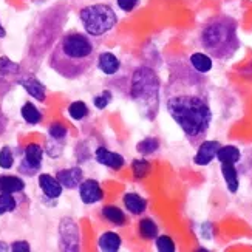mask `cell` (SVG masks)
<instances>
[{
  "label": "cell",
  "instance_id": "6da1fadb",
  "mask_svg": "<svg viewBox=\"0 0 252 252\" xmlns=\"http://www.w3.org/2000/svg\"><path fill=\"white\" fill-rule=\"evenodd\" d=\"M203 76L192 65L181 63L178 68H172L167 85V112L195 147L204 141L212 123L209 94Z\"/></svg>",
  "mask_w": 252,
  "mask_h": 252
},
{
  "label": "cell",
  "instance_id": "7a4b0ae2",
  "mask_svg": "<svg viewBox=\"0 0 252 252\" xmlns=\"http://www.w3.org/2000/svg\"><path fill=\"white\" fill-rule=\"evenodd\" d=\"M97 62L96 45L90 36L67 32L54 45L50 54V67L65 79H78L87 74Z\"/></svg>",
  "mask_w": 252,
  "mask_h": 252
},
{
  "label": "cell",
  "instance_id": "3957f363",
  "mask_svg": "<svg viewBox=\"0 0 252 252\" xmlns=\"http://www.w3.org/2000/svg\"><path fill=\"white\" fill-rule=\"evenodd\" d=\"M200 43L212 59L224 62L234 58L240 48L235 19L220 14L207 20L200 32Z\"/></svg>",
  "mask_w": 252,
  "mask_h": 252
},
{
  "label": "cell",
  "instance_id": "277c9868",
  "mask_svg": "<svg viewBox=\"0 0 252 252\" xmlns=\"http://www.w3.org/2000/svg\"><path fill=\"white\" fill-rule=\"evenodd\" d=\"M130 96L138 105L141 115L152 119L159 108V78L150 67H139L131 76Z\"/></svg>",
  "mask_w": 252,
  "mask_h": 252
},
{
  "label": "cell",
  "instance_id": "5b68a950",
  "mask_svg": "<svg viewBox=\"0 0 252 252\" xmlns=\"http://www.w3.org/2000/svg\"><path fill=\"white\" fill-rule=\"evenodd\" d=\"M79 19L82 22V27L85 32L92 37H99L107 34L116 27L118 17L112 6L104 3L90 5L81 9Z\"/></svg>",
  "mask_w": 252,
  "mask_h": 252
},
{
  "label": "cell",
  "instance_id": "8992f818",
  "mask_svg": "<svg viewBox=\"0 0 252 252\" xmlns=\"http://www.w3.org/2000/svg\"><path fill=\"white\" fill-rule=\"evenodd\" d=\"M59 246L61 251L74 252L81 249L79 227L73 218L63 217L59 224Z\"/></svg>",
  "mask_w": 252,
  "mask_h": 252
},
{
  "label": "cell",
  "instance_id": "52a82bcc",
  "mask_svg": "<svg viewBox=\"0 0 252 252\" xmlns=\"http://www.w3.org/2000/svg\"><path fill=\"white\" fill-rule=\"evenodd\" d=\"M42 159H43V149L39 144H28L25 149V157L22 159L19 172L32 177L36 175L42 167Z\"/></svg>",
  "mask_w": 252,
  "mask_h": 252
},
{
  "label": "cell",
  "instance_id": "ba28073f",
  "mask_svg": "<svg viewBox=\"0 0 252 252\" xmlns=\"http://www.w3.org/2000/svg\"><path fill=\"white\" fill-rule=\"evenodd\" d=\"M79 196L84 204H94L104 198V192L96 180H85L79 186Z\"/></svg>",
  "mask_w": 252,
  "mask_h": 252
},
{
  "label": "cell",
  "instance_id": "9c48e42d",
  "mask_svg": "<svg viewBox=\"0 0 252 252\" xmlns=\"http://www.w3.org/2000/svg\"><path fill=\"white\" fill-rule=\"evenodd\" d=\"M220 147L221 144L218 141H203L198 146V150H196L193 162L196 166H207V164H211V161L217 158V152Z\"/></svg>",
  "mask_w": 252,
  "mask_h": 252
},
{
  "label": "cell",
  "instance_id": "30bf717a",
  "mask_svg": "<svg viewBox=\"0 0 252 252\" xmlns=\"http://www.w3.org/2000/svg\"><path fill=\"white\" fill-rule=\"evenodd\" d=\"M94 158L97 162L102 164V166H105L108 169H113V170H119L124 166V157L123 155L108 150L107 147H102V146L96 149Z\"/></svg>",
  "mask_w": 252,
  "mask_h": 252
},
{
  "label": "cell",
  "instance_id": "8fae6325",
  "mask_svg": "<svg viewBox=\"0 0 252 252\" xmlns=\"http://www.w3.org/2000/svg\"><path fill=\"white\" fill-rule=\"evenodd\" d=\"M39 188L42 189L43 195L50 200H58L62 195L63 186L58 181V178L51 177L48 173H40L39 175Z\"/></svg>",
  "mask_w": 252,
  "mask_h": 252
},
{
  "label": "cell",
  "instance_id": "7c38bea8",
  "mask_svg": "<svg viewBox=\"0 0 252 252\" xmlns=\"http://www.w3.org/2000/svg\"><path fill=\"white\" fill-rule=\"evenodd\" d=\"M58 181L67 189H76L79 188L82 180H84V172L81 167H70V169H62L56 175Z\"/></svg>",
  "mask_w": 252,
  "mask_h": 252
},
{
  "label": "cell",
  "instance_id": "4fadbf2b",
  "mask_svg": "<svg viewBox=\"0 0 252 252\" xmlns=\"http://www.w3.org/2000/svg\"><path fill=\"white\" fill-rule=\"evenodd\" d=\"M19 84L24 87L25 92L34 97L36 101L43 102L45 101V85H43L39 79H36L34 76H25V78H20Z\"/></svg>",
  "mask_w": 252,
  "mask_h": 252
},
{
  "label": "cell",
  "instance_id": "5bb4252c",
  "mask_svg": "<svg viewBox=\"0 0 252 252\" xmlns=\"http://www.w3.org/2000/svg\"><path fill=\"white\" fill-rule=\"evenodd\" d=\"M119 67H121V62L110 51H104L97 56V68H99L104 74L107 76H113L118 73Z\"/></svg>",
  "mask_w": 252,
  "mask_h": 252
},
{
  "label": "cell",
  "instance_id": "9a60e30c",
  "mask_svg": "<svg viewBox=\"0 0 252 252\" xmlns=\"http://www.w3.org/2000/svg\"><path fill=\"white\" fill-rule=\"evenodd\" d=\"M25 189V181L14 175L0 177V193H17Z\"/></svg>",
  "mask_w": 252,
  "mask_h": 252
},
{
  "label": "cell",
  "instance_id": "2e32d148",
  "mask_svg": "<svg viewBox=\"0 0 252 252\" xmlns=\"http://www.w3.org/2000/svg\"><path fill=\"white\" fill-rule=\"evenodd\" d=\"M121 245H123V240L119 237L116 232H104L99 240H97V246L102 252H116L121 249Z\"/></svg>",
  "mask_w": 252,
  "mask_h": 252
},
{
  "label": "cell",
  "instance_id": "e0dca14e",
  "mask_svg": "<svg viewBox=\"0 0 252 252\" xmlns=\"http://www.w3.org/2000/svg\"><path fill=\"white\" fill-rule=\"evenodd\" d=\"M124 206H126V209L131 214V215H141V214H144L146 211V207H147V203L146 200L142 198L141 195L138 193H133V192H130V193H126L124 195Z\"/></svg>",
  "mask_w": 252,
  "mask_h": 252
},
{
  "label": "cell",
  "instance_id": "ac0fdd59",
  "mask_svg": "<svg viewBox=\"0 0 252 252\" xmlns=\"http://www.w3.org/2000/svg\"><path fill=\"white\" fill-rule=\"evenodd\" d=\"M221 173H223V178L226 181L227 186V190L231 193H235L238 190V172L235 169V164L231 162H221Z\"/></svg>",
  "mask_w": 252,
  "mask_h": 252
},
{
  "label": "cell",
  "instance_id": "d6986e66",
  "mask_svg": "<svg viewBox=\"0 0 252 252\" xmlns=\"http://www.w3.org/2000/svg\"><path fill=\"white\" fill-rule=\"evenodd\" d=\"M192 68L201 74H206L212 70V58L206 53H193L189 59Z\"/></svg>",
  "mask_w": 252,
  "mask_h": 252
},
{
  "label": "cell",
  "instance_id": "ffe728a7",
  "mask_svg": "<svg viewBox=\"0 0 252 252\" xmlns=\"http://www.w3.org/2000/svg\"><path fill=\"white\" fill-rule=\"evenodd\" d=\"M242 158V153H240L238 147L235 146H221L217 152V159L221 162H231V164H237Z\"/></svg>",
  "mask_w": 252,
  "mask_h": 252
},
{
  "label": "cell",
  "instance_id": "44dd1931",
  "mask_svg": "<svg viewBox=\"0 0 252 252\" xmlns=\"http://www.w3.org/2000/svg\"><path fill=\"white\" fill-rule=\"evenodd\" d=\"M102 215H104V218H107V220L115 226H124L127 221L124 212L116 206H104Z\"/></svg>",
  "mask_w": 252,
  "mask_h": 252
},
{
  "label": "cell",
  "instance_id": "7402d4cb",
  "mask_svg": "<svg viewBox=\"0 0 252 252\" xmlns=\"http://www.w3.org/2000/svg\"><path fill=\"white\" fill-rule=\"evenodd\" d=\"M20 115L25 119V123H28L31 126L39 124L40 119H42V113L39 112V108L32 102H25L24 107L20 108Z\"/></svg>",
  "mask_w": 252,
  "mask_h": 252
},
{
  "label": "cell",
  "instance_id": "603a6c76",
  "mask_svg": "<svg viewBox=\"0 0 252 252\" xmlns=\"http://www.w3.org/2000/svg\"><path fill=\"white\" fill-rule=\"evenodd\" d=\"M139 234L144 240H153L158 237V227L152 218H142L139 221Z\"/></svg>",
  "mask_w": 252,
  "mask_h": 252
},
{
  "label": "cell",
  "instance_id": "cb8c5ba5",
  "mask_svg": "<svg viewBox=\"0 0 252 252\" xmlns=\"http://www.w3.org/2000/svg\"><path fill=\"white\" fill-rule=\"evenodd\" d=\"M158 147H159V142L157 138H144L136 144V150H138V153H141L142 157H147V155H152V153H155L158 150Z\"/></svg>",
  "mask_w": 252,
  "mask_h": 252
},
{
  "label": "cell",
  "instance_id": "d4e9b609",
  "mask_svg": "<svg viewBox=\"0 0 252 252\" xmlns=\"http://www.w3.org/2000/svg\"><path fill=\"white\" fill-rule=\"evenodd\" d=\"M68 115L74 119V121H82V119L89 115V107L82 101H74L68 107Z\"/></svg>",
  "mask_w": 252,
  "mask_h": 252
},
{
  "label": "cell",
  "instance_id": "484cf974",
  "mask_svg": "<svg viewBox=\"0 0 252 252\" xmlns=\"http://www.w3.org/2000/svg\"><path fill=\"white\" fill-rule=\"evenodd\" d=\"M20 70L19 63L13 62L9 58L6 56H2L0 58V76L2 78H8V76H13V74H17Z\"/></svg>",
  "mask_w": 252,
  "mask_h": 252
},
{
  "label": "cell",
  "instance_id": "4316f807",
  "mask_svg": "<svg viewBox=\"0 0 252 252\" xmlns=\"http://www.w3.org/2000/svg\"><path fill=\"white\" fill-rule=\"evenodd\" d=\"M17 206V201L13 193H0V215L13 212Z\"/></svg>",
  "mask_w": 252,
  "mask_h": 252
},
{
  "label": "cell",
  "instance_id": "83f0119b",
  "mask_svg": "<svg viewBox=\"0 0 252 252\" xmlns=\"http://www.w3.org/2000/svg\"><path fill=\"white\" fill-rule=\"evenodd\" d=\"M131 167H133V175L136 180H141L149 175L150 172V162L147 159H135L131 162Z\"/></svg>",
  "mask_w": 252,
  "mask_h": 252
},
{
  "label": "cell",
  "instance_id": "f1b7e54d",
  "mask_svg": "<svg viewBox=\"0 0 252 252\" xmlns=\"http://www.w3.org/2000/svg\"><path fill=\"white\" fill-rule=\"evenodd\" d=\"M14 164V155H13V150H11L8 146L2 147V150H0V167L8 170L13 167Z\"/></svg>",
  "mask_w": 252,
  "mask_h": 252
},
{
  "label": "cell",
  "instance_id": "f546056e",
  "mask_svg": "<svg viewBox=\"0 0 252 252\" xmlns=\"http://www.w3.org/2000/svg\"><path fill=\"white\" fill-rule=\"evenodd\" d=\"M112 99H113L112 92L110 90H104L102 93H99L97 96L93 97V104H94V107L97 108V110H104V108L112 102Z\"/></svg>",
  "mask_w": 252,
  "mask_h": 252
},
{
  "label": "cell",
  "instance_id": "4dcf8cb0",
  "mask_svg": "<svg viewBox=\"0 0 252 252\" xmlns=\"http://www.w3.org/2000/svg\"><path fill=\"white\" fill-rule=\"evenodd\" d=\"M157 249L159 252H175L177 246L169 235H159L157 237Z\"/></svg>",
  "mask_w": 252,
  "mask_h": 252
},
{
  "label": "cell",
  "instance_id": "1f68e13d",
  "mask_svg": "<svg viewBox=\"0 0 252 252\" xmlns=\"http://www.w3.org/2000/svg\"><path fill=\"white\" fill-rule=\"evenodd\" d=\"M45 152L48 153V155H50L51 158H58V157L62 155L63 147H62V144L59 142V139H53V138H50V139L47 141Z\"/></svg>",
  "mask_w": 252,
  "mask_h": 252
},
{
  "label": "cell",
  "instance_id": "d6a6232c",
  "mask_svg": "<svg viewBox=\"0 0 252 252\" xmlns=\"http://www.w3.org/2000/svg\"><path fill=\"white\" fill-rule=\"evenodd\" d=\"M67 128H65L62 124H59V123H54V124H51L50 126V128H48V135H50V138H53V139H59V141H62V139H65V136H67Z\"/></svg>",
  "mask_w": 252,
  "mask_h": 252
},
{
  "label": "cell",
  "instance_id": "836d02e7",
  "mask_svg": "<svg viewBox=\"0 0 252 252\" xmlns=\"http://www.w3.org/2000/svg\"><path fill=\"white\" fill-rule=\"evenodd\" d=\"M138 3H139V0H118V6L121 8L123 11H126V13H128V11H131V9H135Z\"/></svg>",
  "mask_w": 252,
  "mask_h": 252
},
{
  "label": "cell",
  "instance_id": "e575fe53",
  "mask_svg": "<svg viewBox=\"0 0 252 252\" xmlns=\"http://www.w3.org/2000/svg\"><path fill=\"white\" fill-rule=\"evenodd\" d=\"M11 251L13 252H30L31 251V246L28 242H14L13 245H11Z\"/></svg>",
  "mask_w": 252,
  "mask_h": 252
},
{
  "label": "cell",
  "instance_id": "d590c367",
  "mask_svg": "<svg viewBox=\"0 0 252 252\" xmlns=\"http://www.w3.org/2000/svg\"><path fill=\"white\" fill-rule=\"evenodd\" d=\"M6 251H11V246H8L5 242H0V252H6Z\"/></svg>",
  "mask_w": 252,
  "mask_h": 252
},
{
  "label": "cell",
  "instance_id": "8d00e7d4",
  "mask_svg": "<svg viewBox=\"0 0 252 252\" xmlns=\"http://www.w3.org/2000/svg\"><path fill=\"white\" fill-rule=\"evenodd\" d=\"M6 36V30L3 28V25H2V22H0V39H3Z\"/></svg>",
  "mask_w": 252,
  "mask_h": 252
}]
</instances>
